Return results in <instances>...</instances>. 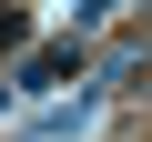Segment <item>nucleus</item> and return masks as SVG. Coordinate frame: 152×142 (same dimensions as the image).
Instances as JSON below:
<instances>
[{
  "label": "nucleus",
  "mask_w": 152,
  "mask_h": 142,
  "mask_svg": "<svg viewBox=\"0 0 152 142\" xmlns=\"http://www.w3.org/2000/svg\"><path fill=\"white\" fill-rule=\"evenodd\" d=\"M0 41H20V10H0Z\"/></svg>",
  "instance_id": "obj_3"
},
{
  "label": "nucleus",
  "mask_w": 152,
  "mask_h": 142,
  "mask_svg": "<svg viewBox=\"0 0 152 142\" xmlns=\"http://www.w3.org/2000/svg\"><path fill=\"white\" fill-rule=\"evenodd\" d=\"M102 112V91H71V102H51V112H31V142H71V132H81Z\"/></svg>",
  "instance_id": "obj_2"
},
{
  "label": "nucleus",
  "mask_w": 152,
  "mask_h": 142,
  "mask_svg": "<svg viewBox=\"0 0 152 142\" xmlns=\"http://www.w3.org/2000/svg\"><path fill=\"white\" fill-rule=\"evenodd\" d=\"M51 81H81V41H41L20 71H10V91L31 102V91H51Z\"/></svg>",
  "instance_id": "obj_1"
}]
</instances>
